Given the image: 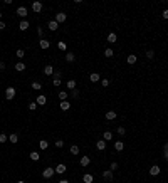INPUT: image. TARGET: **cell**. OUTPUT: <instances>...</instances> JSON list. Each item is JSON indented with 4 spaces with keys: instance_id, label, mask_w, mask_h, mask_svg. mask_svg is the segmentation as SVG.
<instances>
[{
    "instance_id": "8fae6325",
    "label": "cell",
    "mask_w": 168,
    "mask_h": 183,
    "mask_svg": "<svg viewBox=\"0 0 168 183\" xmlns=\"http://www.w3.org/2000/svg\"><path fill=\"white\" fill-rule=\"evenodd\" d=\"M29 25H30V22H29V20L22 19V20H20V24H19V29H20V30H27V29H29Z\"/></svg>"
},
{
    "instance_id": "5b68a950",
    "label": "cell",
    "mask_w": 168,
    "mask_h": 183,
    "mask_svg": "<svg viewBox=\"0 0 168 183\" xmlns=\"http://www.w3.org/2000/svg\"><path fill=\"white\" fill-rule=\"evenodd\" d=\"M27 13H29V10H27V7L20 5L19 8H17V15H19V17H22V19H25V17H27Z\"/></svg>"
},
{
    "instance_id": "11a10c76",
    "label": "cell",
    "mask_w": 168,
    "mask_h": 183,
    "mask_svg": "<svg viewBox=\"0 0 168 183\" xmlns=\"http://www.w3.org/2000/svg\"><path fill=\"white\" fill-rule=\"evenodd\" d=\"M0 20H2V12H0Z\"/></svg>"
},
{
    "instance_id": "9c48e42d",
    "label": "cell",
    "mask_w": 168,
    "mask_h": 183,
    "mask_svg": "<svg viewBox=\"0 0 168 183\" xmlns=\"http://www.w3.org/2000/svg\"><path fill=\"white\" fill-rule=\"evenodd\" d=\"M104 118H106V119H108V121H114V119H116V118H118V114H116L114 111H108L106 114H104Z\"/></svg>"
},
{
    "instance_id": "5bb4252c",
    "label": "cell",
    "mask_w": 168,
    "mask_h": 183,
    "mask_svg": "<svg viewBox=\"0 0 168 183\" xmlns=\"http://www.w3.org/2000/svg\"><path fill=\"white\" fill-rule=\"evenodd\" d=\"M44 74H45V76H52V74H54V67L51 66V64L44 66Z\"/></svg>"
},
{
    "instance_id": "cb8c5ba5",
    "label": "cell",
    "mask_w": 168,
    "mask_h": 183,
    "mask_svg": "<svg viewBox=\"0 0 168 183\" xmlns=\"http://www.w3.org/2000/svg\"><path fill=\"white\" fill-rule=\"evenodd\" d=\"M66 86H67V89L74 91V89H76V81H74V79H69V81L66 82Z\"/></svg>"
},
{
    "instance_id": "e0dca14e",
    "label": "cell",
    "mask_w": 168,
    "mask_h": 183,
    "mask_svg": "<svg viewBox=\"0 0 168 183\" xmlns=\"http://www.w3.org/2000/svg\"><path fill=\"white\" fill-rule=\"evenodd\" d=\"M114 150H116V151H123V150H124V143L121 139H118L116 143H114Z\"/></svg>"
},
{
    "instance_id": "44dd1931",
    "label": "cell",
    "mask_w": 168,
    "mask_h": 183,
    "mask_svg": "<svg viewBox=\"0 0 168 183\" xmlns=\"http://www.w3.org/2000/svg\"><path fill=\"white\" fill-rule=\"evenodd\" d=\"M15 71L17 72H24L25 71V64L24 62H15Z\"/></svg>"
},
{
    "instance_id": "8992f818",
    "label": "cell",
    "mask_w": 168,
    "mask_h": 183,
    "mask_svg": "<svg viewBox=\"0 0 168 183\" xmlns=\"http://www.w3.org/2000/svg\"><path fill=\"white\" fill-rule=\"evenodd\" d=\"M160 171H161V168L158 166V165H153V166L150 168V175H151V176H156V175H160Z\"/></svg>"
},
{
    "instance_id": "3957f363",
    "label": "cell",
    "mask_w": 168,
    "mask_h": 183,
    "mask_svg": "<svg viewBox=\"0 0 168 183\" xmlns=\"http://www.w3.org/2000/svg\"><path fill=\"white\" fill-rule=\"evenodd\" d=\"M54 20H56L57 24H62V22L67 20V15H66L64 12H57V13H56V19H54Z\"/></svg>"
},
{
    "instance_id": "ac0fdd59",
    "label": "cell",
    "mask_w": 168,
    "mask_h": 183,
    "mask_svg": "<svg viewBox=\"0 0 168 183\" xmlns=\"http://www.w3.org/2000/svg\"><path fill=\"white\" fill-rule=\"evenodd\" d=\"M54 170H56L57 175H62V173H66V165H62V163H61V165H57Z\"/></svg>"
},
{
    "instance_id": "f546056e",
    "label": "cell",
    "mask_w": 168,
    "mask_h": 183,
    "mask_svg": "<svg viewBox=\"0 0 168 183\" xmlns=\"http://www.w3.org/2000/svg\"><path fill=\"white\" fill-rule=\"evenodd\" d=\"M59 99L61 101H67V91H59Z\"/></svg>"
},
{
    "instance_id": "4dcf8cb0",
    "label": "cell",
    "mask_w": 168,
    "mask_h": 183,
    "mask_svg": "<svg viewBox=\"0 0 168 183\" xmlns=\"http://www.w3.org/2000/svg\"><path fill=\"white\" fill-rule=\"evenodd\" d=\"M52 84L56 86V88H59V86L62 84V81H61V77H52Z\"/></svg>"
},
{
    "instance_id": "ee69618b",
    "label": "cell",
    "mask_w": 168,
    "mask_h": 183,
    "mask_svg": "<svg viewBox=\"0 0 168 183\" xmlns=\"http://www.w3.org/2000/svg\"><path fill=\"white\" fill-rule=\"evenodd\" d=\"M37 35L40 39H44V32H42V27H37Z\"/></svg>"
},
{
    "instance_id": "f5cc1de1",
    "label": "cell",
    "mask_w": 168,
    "mask_h": 183,
    "mask_svg": "<svg viewBox=\"0 0 168 183\" xmlns=\"http://www.w3.org/2000/svg\"><path fill=\"white\" fill-rule=\"evenodd\" d=\"M57 183H69L67 180H61V181H57Z\"/></svg>"
},
{
    "instance_id": "d4e9b609",
    "label": "cell",
    "mask_w": 168,
    "mask_h": 183,
    "mask_svg": "<svg viewBox=\"0 0 168 183\" xmlns=\"http://www.w3.org/2000/svg\"><path fill=\"white\" fill-rule=\"evenodd\" d=\"M61 109H62V111L71 109V103H69V101H61Z\"/></svg>"
},
{
    "instance_id": "ba28073f",
    "label": "cell",
    "mask_w": 168,
    "mask_h": 183,
    "mask_svg": "<svg viewBox=\"0 0 168 183\" xmlns=\"http://www.w3.org/2000/svg\"><path fill=\"white\" fill-rule=\"evenodd\" d=\"M35 103H37V106H44V104L47 103V98H45L44 94H40V96H37V99H35Z\"/></svg>"
},
{
    "instance_id": "7402d4cb",
    "label": "cell",
    "mask_w": 168,
    "mask_h": 183,
    "mask_svg": "<svg viewBox=\"0 0 168 183\" xmlns=\"http://www.w3.org/2000/svg\"><path fill=\"white\" fill-rule=\"evenodd\" d=\"M103 139L104 141H111L113 139V131H104L103 133Z\"/></svg>"
},
{
    "instance_id": "ab89813d",
    "label": "cell",
    "mask_w": 168,
    "mask_h": 183,
    "mask_svg": "<svg viewBox=\"0 0 168 183\" xmlns=\"http://www.w3.org/2000/svg\"><path fill=\"white\" fill-rule=\"evenodd\" d=\"M54 145H56V148H62V146H64V141H62V139H57Z\"/></svg>"
},
{
    "instance_id": "60d3db41",
    "label": "cell",
    "mask_w": 168,
    "mask_h": 183,
    "mask_svg": "<svg viewBox=\"0 0 168 183\" xmlns=\"http://www.w3.org/2000/svg\"><path fill=\"white\" fill-rule=\"evenodd\" d=\"M101 86L103 88H108L109 86V79H101Z\"/></svg>"
},
{
    "instance_id": "6da1fadb",
    "label": "cell",
    "mask_w": 168,
    "mask_h": 183,
    "mask_svg": "<svg viewBox=\"0 0 168 183\" xmlns=\"http://www.w3.org/2000/svg\"><path fill=\"white\" fill-rule=\"evenodd\" d=\"M15 94H17V89L13 88V86H8V88L5 89V99L7 101H12V99L15 98Z\"/></svg>"
},
{
    "instance_id": "2e32d148",
    "label": "cell",
    "mask_w": 168,
    "mask_h": 183,
    "mask_svg": "<svg viewBox=\"0 0 168 183\" xmlns=\"http://www.w3.org/2000/svg\"><path fill=\"white\" fill-rule=\"evenodd\" d=\"M126 62H128L129 66H133V64H136V62H138V57H136L135 54H129V56H128V59H126Z\"/></svg>"
},
{
    "instance_id": "d6986e66",
    "label": "cell",
    "mask_w": 168,
    "mask_h": 183,
    "mask_svg": "<svg viewBox=\"0 0 168 183\" xmlns=\"http://www.w3.org/2000/svg\"><path fill=\"white\" fill-rule=\"evenodd\" d=\"M96 148L99 150V151H104V150H106V141H104V139H99L98 143H96Z\"/></svg>"
},
{
    "instance_id": "277c9868",
    "label": "cell",
    "mask_w": 168,
    "mask_h": 183,
    "mask_svg": "<svg viewBox=\"0 0 168 183\" xmlns=\"http://www.w3.org/2000/svg\"><path fill=\"white\" fill-rule=\"evenodd\" d=\"M42 8H44V5H42V2H39V0H35V2L32 3V10L35 13H40V12H42Z\"/></svg>"
},
{
    "instance_id": "74e56055",
    "label": "cell",
    "mask_w": 168,
    "mask_h": 183,
    "mask_svg": "<svg viewBox=\"0 0 168 183\" xmlns=\"http://www.w3.org/2000/svg\"><path fill=\"white\" fill-rule=\"evenodd\" d=\"M146 57L148 59H153V57H155V51H153V49H148V51H146Z\"/></svg>"
},
{
    "instance_id": "4fadbf2b",
    "label": "cell",
    "mask_w": 168,
    "mask_h": 183,
    "mask_svg": "<svg viewBox=\"0 0 168 183\" xmlns=\"http://www.w3.org/2000/svg\"><path fill=\"white\" fill-rule=\"evenodd\" d=\"M39 45H40V49H49V47H51V42H49L47 39H40L39 40Z\"/></svg>"
},
{
    "instance_id": "836d02e7",
    "label": "cell",
    "mask_w": 168,
    "mask_h": 183,
    "mask_svg": "<svg viewBox=\"0 0 168 183\" xmlns=\"http://www.w3.org/2000/svg\"><path fill=\"white\" fill-rule=\"evenodd\" d=\"M30 88H32V89H35V91H39V89H42V84L35 81V82H32V86H30Z\"/></svg>"
},
{
    "instance_id": "b9f144b4",
    "label": "cell",
    "mask_w": 168,
    "mask_h": 183,
    "mask_svg": "<svg viewBox=\"0 0 168 183\" xmlns=\"http://www.w3.org/2000/svg\"><path fill=\"white\" fill-rule=\"evenodd\" d=\"M29 109L30 111H35L37 109V103H29Z\"/></svg>"
},
{
    "instance_id": "9a60e30c",
    "label": "cell",
    "mask_w": 168,
    "mask_h": 183,
    "mask_svg": "<svg viewBox=\"0 0 168 183\" xmlns=\"http://www.w3.org/2000/svg\"><path fill=\"white\" fill-rule=\"evenodd\" d=\"M89 81L91 82H98V81H101V76H99L98 72H91L89 74Z\"/></svg>"
},
{
    "instance_id": "7bdbcfd3",
    "label": "cell",
    "mask_w": 168,
    "mask_h": 183,
    "mask_svg": "<svg viewBox=\"0 0 168 183\" xmlns=\"http://www.w3.org/2000/svg\"><path fill=\"white\" fill-rule=\"evenodd\" d=\"M161 17L165 20H168V8H163V12H161Z\"/></svg>"
},
{
    "instance_id": "30bf717a",
    "label": "cell",
    "mask_w": 168,
    "mask_h": 183,
    "mask_svg": "<svg viewBox=\"0 0 168 183\" xmlns=\"http://www.w3.org/2000/svg\"><path fill=\"white\" fill-rule=\"evenodd\" d=\"M106 40H108L109 44H114L116 40H118V35L114 34V32H109V34H108V37H106Z\"/></svg>"
},
{
    "instance_id": "c3c4849f",
    "label": "cell",
    "mask_w": 168,
    "mask_h": 183,
    "mask_svg": "<svg viewBox=\"0 0 168 183\" xmlns=\"http://www.w3.org/2000/svg\"><path fill=\"white\" fill-rule=\"evenodd\" d=\"M163 158L168 160V151H166V150H163Z\"/></svg>"
},
{
    "instance_id": "f6af8a7d",
    "label": "cell",
    "mask_w": 168,
    "mask_h": 183,
    "mask_svg": "<svg viewBox=\"0 0 168 183\" xmlns=\"http://www.w3.org/2000/svg\"><path fill=\"white\" fill-rule=\"evenodd\" d=\"M109 170H111V171H114V170H118V163H116V161H113V163H111V166H109Z\"/></svg>"
},
{
    "instance_id": "f35d334b",
    "label": "cell",
    "mask_w": 168,
    "mask_h": 183,
    "mask_svg": "<svg viewBox=\"0 0 168 183\" xmlns=\"http://www.w3.org/2000/svg\"><path fill=\"white\" fill-rule=\"evenodd\" d=\"M7 139H8V138H7V134H5V133H0V143H5Z\"/></svg>"
},
{
    "instance_id": "83f0119b",
    "label": "cell",
    "mask_w": 168,
    "mask_h": 183,
    "mask_svg": "<svg viewBox=\"0 0 168 183\" xmlns=\"http://www.w3.org/2000/svg\"><path fill=\"white\" fill-rule=\"evenodd\" d=\"M93 180H94V178H93V175H89V173H86V175L83 176V181L84 183H93Z\"/></svg>"
},
{
    "instance_id": "f1b7e54d",
    "label": "cell",
    "mask_w": 168,
    "mask_h": 183,
    "mask_svg": "<svg viewBox=\"0 0 168 183\" xmlns=\"http://www.w3.org/2000/svg\"><path fill=\"white\" fill-rule=\"evenodd\" d=\"M30 160H32V161H39V160H40V155H39L37 151H32V153H30Z\"/></svg>"
},
{
    "instance_id": "681fc988",
    "label": "cell",
    "mask_w": 168,
    "mask_h": 183,
    "mask_svg": "<svg viewBox=\"0 0 168 183\" xmlns=\"http://www.w3.org/2000/svg\"><path fill=\"white\" fill-rule=\"evenodd\" d=\"M5 67H7V66H5V62H0V71H3Z\"/></svg>"
},
{
    "instance_id": "816d5d0a",
    "label": "cell",
    "mask_w": 168,
    "mask_h": 183,
    "mask_svg": "<svg viewBox=\"0 0 168 183\" xmlns=\"http://www.w3.org/2000/svg\"><path fill=\"white\" fill-rule=\"evenodd\" d=\"M163 150H166V151H168V141L165 143V148H163Z\"/></svg>"
},
{
    "instance_id": "7a4b0ae2",
    "label": "cell",
    "mask_w": 168,
    "mask_h": 183,
    "mask_svg": "<svg viewBox=\"0 0 168 183\" xmlns=\"http://www.w3.org/2000/svg\"><path fill=\"white\" fill-rule=\"evenodd\" d=\"M54 175H56V170H54V168H51V166H47V168H44V170H42V176L45 178V180L52 178Z\"/></svg>"
},
{
    "instance_id": "8d00e7d4",
    "label": "cell",
    "mask_w": 168,
    "mask_h": 183,
    "mask_svg": "<svg viewBox=\"0 0 168 183\" xmlns=\"http://www.w3.org/2000/svg\"><path fill=\"white\" fill-rule=\"evenodd\" d=\"M104 56L106 57H113L114 56V51H113V49H106V51H104Z\"/></svg>"
},
{
    "instance_id": "52a82bcc",
    "label": "cell",
    "mask_w": 168,
    "mask_h": 183,
    "mask_svg": "<svg viewBox=\"0 0 168 183\" xmlns=\"http://www.w3.org/2000/svg\"><path fill=\"white\" fill-rule=\"evenodd\" d=\"M47 27H49V30H52V32H56L57 29H59V24L56 20H49L47 22Z\"/></svg>"
},
{
    "instance_id": "7dc6e473",
    "label": "cell",
    "mask_w": 168,
    "mask_h": 183,
    "mask_svg": "<svg viewBox=\"0 0 168 183\" xmlns=\"http://www.w3.org/2000/svg\"><path fill=\"white\" fill-rule=\"evenodd\" d=\"M5 27H7V24H5V22H3V20H0V30H3V29H5Z\"/></svg>"
},
{
    "instance_id": "db71d44e",
    "label": "cell",
    "mask_w": 168,
    "mask_h": 183,
    "mask_svg": "<svg viewBox=\"0 0 168 183\" xmlns=\"http://www.w3.org/2000/svg\"><path fill=\"white\" fill-rule=\"evenodd\" d=\"M17 183H25V181H24V180H19V181H17Z\"/></svg>"
},
{
    "instance_id": "4316f807",
    "label": "cell",
    "mask_w": 168,
    "mask_h": 183,
    "mask_svg": "<svg viewBox=\"0 0 168 183\" xmlns=\"http://www.w3.org/2000/svg\"><path fill=\"white\" fill-rule=\"evenodd\" d=\"M8 141H10V143H17V141H19V134H17V133H12V134L8 136Z\"/></svg>"
},
{
    "instance_id": "d6a6232c",
    "label": "cell",
    "mask_w": 168,
    "mask_h": 183,
    "mask_svg": "<svg viewBox=\"0 0 168 183\" xmlns=\"http://www.w3.org/2000/svg\"><path fill=\"white\" fill-rule=\"evenodd\" d=\"M57 47H59V51H62V52H66V51H67L66 42H59V44H57Z\"/></svg>"
},
{
    "instance_id": "e575fe53",
    "label": "cell",
    "mask_w": 168,
    "mask_h": 183,
    "mask_svg": "<svg viewBox=\"0 0 168 183\" xmlns=\"http://www.w3.org/2000/svg\"><path fill=\"white\" fill-rule=\"evenodd\" d=\"M24 56H25L24 49H17V59H24Z\"/></svg>"
},
{
    "instance_id": "ffe728a7",
    "label": "cell",
    "mask_w": 168,
    "mask_h": 183,
    "mask_svg": "<svg viewBox=\"0 0 168 183\" xmlns=\"http://www.w3.org/2000/svg\"><path fill=\"white\" fill-rule=\"evenodd\" d=\"M39 148L42 150V151H44V150H47V148H49V141H47V139H40V141H39Z\"/></svg>"
},
{
    "instance_id": "603a6c76",
    "label": "cell",
    "mask_w": 168,
    "mask_h": 183,
    "mask_svg": "<svg viewBox=\"0 0 168 183\" xmlns=\"http://www.w3.org/2000/svg\"><path fill=\"white\" fill-rule=\"evenodd\" d=\"M103 178L104 180H113V171L111 170H104L103 171Z\"/></svg>"
},
{
    "instance_id": "1f68e13d",
    "label": "cell",
    "mask_w": 168,
    "mask_h": 183,
    "mask_svg": "<svg viewBox=\"0 0 168 183\" xmlns=\"http://www.w3.org/2000/svg\"><path fill=\"white\" fill-rule=\"evenodd\" d=\"M71 153L72 155H79V146L78 145H71Z\"/></svg>"
},
{
    "instance_id": "d590c367",
    "label": "cell",
    "mask_w": 168,
    "mask_h": 183,
    "mask_svg": "<svg viewBox=\"0 0 168 183\" xmlns=\"http://www.w3.org/2000/svg\"><path fill=\"white\" fill-rule=\"evenodd\" d=\"M116 133H118L119 136H124V134H126V129H124L123 126H119V128H116Z\"/></svg>"
},
{
    "instance_id": "f907efd6",
    "label": "cell",
    "mask_w": 168,
    "mask_h": 183,
    "mask_svg": "<svg viewBox=\"0 0 168 183\" xmlns=\"http://www.w3.org/2000/svg\"><path fill=\"white\" fill-rule=\"evenodd\" d=\"M54 77H61V71H57V72H54V74H52Z\"/></svg>"
},
{
    "instance_id": "484cf974",
    "label": "cell",
    "mask_w": 168,
    "mask_h": 183,
    "mask_svg": "<svg viewBox=\"0 0 168 183\" xmlns=\"http://www.w3.org/2000/svg\"><path fill=\"white\" fill-rule=\"evenodd\" d=\"M66 61H67V62H74V61H76V56H74L72 52H66Z\"/></svg>"
},
{
    "instance_id": "7c38bea8",
    "label": "cell",
    "mask_w": 168,
    "mask_h": 183,
    "mask_svg": "<svg viewBox=\"0 0 168 183\" xmlns=\"http://www.w3.org/2000/svg\"><path fill=\"white\" fill-rule=\"evenodd\" d=\"M79 163H81V166H89V163H91V158L89 156H81V160H79Z\"/></svg>"
},
{
    "instance_id": "bcb514c9",
    "label": "cell",
    "mask_w": 168,
    "mask_h": 183,
    "mask_svg": "<svg viewBox=\"0 0 168 183\" xmlns=\"http://www.w3.org/2000/svg\"><path fill=\"white\" fill-rule=\"evenodd\" d=\"M72 98H79V91H78V89L72 91Z\"/></svg>"
}]
</instances>
